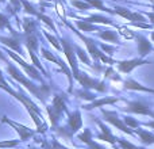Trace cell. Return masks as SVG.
<instances>
[{
    "mask_svg": "<svg viewBox=\"0 0 154 149\" xmlns=\"http://www.w3.org/2000/svg\"><path fill=\"white\" fill-rule=\"evenodd\" d=\"M7 71H8V73L11 74V76L14 77L15 80H18L20 84H23L24 87L27 88V90L30 91V92L34 96H37V98H39L41 100H45V98H46V95H48V92H49V88L46 87V85H42V87H37V85H34L31 81H30L29 79H26V77L23 76L20 72H19L18 69H16L15 67H14L12 64H10L8 62V67H7Z\"/></svg>",
    "mask_w": 154,
    "mask_h": 149,
    "instance_id": "cell-1",
    "label": "cell"
},
{
    "mask_svg": "<svg viewBox=\"0 0 154 149\" xmlns=\"http://www.w3.org/2000/svg\"><path fill=\"white\" fill-rule=\"evenodd\" d=\"M61 42H62V49H64V53H65V56H66L68 61H69V65H70V68H72L73 73H75V77H77V76H79V73H80L79 64H77V57H76L77 53H75L73 46L70 45L68 40H61Z\"/></svg>",
    "mask_w": 154,
    "mask_h": 149,
    "instance_id": "cell-2",
    "label": "cell"
},
{
    "mask_svg": "<svg viewBox=\"0 0 154 149\" xmlns=\"http://www.w3.org/2000/svg\"><path fill=\"white\" fill-rule=\"evenodd\" d=\"M76 79L79 80L80 84H81L85 90H97V91H104V90H106L104 83L96 81L95 79L89 77L87 73H79V76H77Z\"/></svg>",
    "mask_w": 154,
    "mask_h": 149,
    "instance_id": "cell-3",
    "label": "cell"
},
{
    "mask_svg": "<svg viewBox=\"0 0 154 149\" xmlns=\"http://www.w3.org/2000/svg\"><path fill=\"white\" fill-rule=\"evenodd\" d=\"M2 121H3V122H4V123H8V125H11L14 129H15L16 132H18V133H19V136H20V141H26L27 138H30V137H32V136H34V132H32V130H30V129H27L26 126H23V125H19V123H16V122H14V121L8 119L7 117H4Z\"/></svg>",
    "mask_w": 154,
    "mask_h": 149,
    "instance_id": "cell-4",
    "label": "cell"
},
{
    "mask_svg": "<svg viewBox=\"0 0 154 149\" xmlns=\"http://www.w3.org/2000/svg\"><path fill=\"white\" fill-rule=\"evenodd\" d=\"M103 114L104 117H106V121H108L109 123H112L114 126H116L118 129H120L122 132H125V133L127 134H133V132L128 129V126L126 125L125 122H122V121L118 118V115L115 114V113H111V111H106V110H103Z\"/></svg>",
    "mask_w": 154,
    "mask_h": 149,
    "instance_id": "cell-5",
    "label": "cell"
},
{
    "mask_svg": "<svg viewBox=\"0 0 154 149\" xmlns=\"http://www.w3.org/2000/svg\"><path fill=\"white\" fill-rule=\"evenodd\" d=\"M115 14L120 15L122 18L127 19V21H131L133 23H135V22H145V16L142 15V14L131 12V11H130V10H127V8L116 7V8H115Z\"/></svg>",
    "mask_w": 154,
    "mask_h": 149,
    "instance_id": "cell-6",
    "label": "cell"
},
{
    "mask_svg": "<svg viewBox=\"0 0 154 149\" xmlns=\"http://www.w3.org/2000/svg\"><path fill=\"white\" fill-rule=\"evenodd\" d=\"M146 62L147 61H145V60H142V59H134V60H127V61H119L118 62V68H119V71L120 72H123V73H130L134 68L139 67V65H142V64H146Z\"/></svg>",
    "mask_w": 154,
    "mask_h": 149,
    "instance_id": "cell-7",
    "label": "cell"
},
{
    "mask_svg": "<svg viewBox=\"0 0 154 149\" xmlns=\"http://www.w3.org/2000/svg\"><path fill=\"white\" fill-rule=\"evenodd\" d=\"M126 111L137 113V114L152 115V117H154V113L145 103H142V102H131V103H128L127 107H126Z\"/></svg>",
    "mask_w": 154,
    "mask_h": 149,
    "instance_id": "cell-8",
    "label": "cell"
},
{
    "mask_svg": "<svg viewBox=\"0 0 154 149\" xmlns=\"http://www.w3.org/2000/svg\"><path fill=\"white\" fill-rule=\"evenodd\" d=\"M8 54H10V57H11V59H14L16 62H19V64H20L22 67H23V69L26 71V72L29 73L30 76L32 77V79H35V80H41L39 73H38V71L35 69L34 67H31V65H30V64H27V62L24 61L23 59H20V57H19V56H16V54H15V53H12V52H8Z\"/></svg>",
    "mask_w": 154,
    "mask_h": 149,
    "instance_id": "cell-9",
    "label": "cell"
},
{
    "mask_svg": "<svg viewBox=\"0 0 154 149\" xmlns=\"http://www.w3.org/2000/svg\"><path fill=\"white\" fill-rule=\"evenodd\" d=\"M82 126V119H81V113L80 110H76L75 113L69 114V134H73L76 132H79V129H81Z\"/></svg>",
    "mask_w": 154,
    "mask_h": 149,
    "instance_id": "cell-10",
    "label": "cell"
},
{
    "mask_svg": "<svg viewBox=\"0 0 154 149\" xmlns=\"http://www.w3.org/2000/svg\"><path fill=\"white\" fill-rule=\"evenodd\" d=\"M70 29H73V27L70 26ZM73 31H76V30L73 29ZM76 34L79 35V37L85 42V45H87V48H88V52H89V54L92 56V59H93V60H99L100 52L97 50V48H96V45H95V42H93V40H91V38H85L84 35H81L79 31H76Z\"/></svg>",
    "mask_w": 154,
    "mask_h": 149,
    "instance_id": "cell-11",
    "label": "cell"
},
{
    "mask_svg": "<svg viewBox=\"0 0 154 149\" xmlns=\"http://www.w3.org/2000/svg\"><path fill=\"white\" fill-rule=\"evenodd\" d=\"M137 41H138V52L139 56L145 57L152 52V43L147 41V38L142 37V35H137Z\"/></svg>",
    "mask_w": 154,
    "mask_h": 149,
    "instance_id": "cell-12",
    "label": "cell"
},
{
    "mask_svg": "<svg viewBox=\"0 0 154 149\" xmlns=\"http://www.w3.org/2000/svg\"><path fill=\"white\" fill-rule=\"evenodd\" d=\"M97 123H99V126H100V129H101V134L99 136V140H104V141H107V142H109V144L114 145L115 144V137L111 134L109 129L107 128L103 122H100V121H99Z\"/></svg>",
    "mask_w": 154,
    "mask_h": 149,
    "instance_id": "cell-13",
    "label": "cell"
},
{
    "mask_svg": "<svg viewBox=\"0 0 154 149\" xmlns=\"http://www.w3.org/2000/svg\"><path fill=\"white\" fill-rule=\"evenodd\" d=\"M116 102H119L118 98H103V99H99V100H93L91 104L84 106V109L91 110V109H95V107H100L103 104H112V103H116Z\"/></svg>",
    "mask_w": 154,
    "mask_h": 149,
    "instance_id": "cell-14",
    "label": "cell"
},
{
    "mask_svg": "<svg viewBox=\"0 0 154 149\" xmlns=\"http://www.w3.org/2000/svg\"><path fill=\"white\" fill-rule=\"evenodd\" d=\"M125 88H127V90H135V91H145V92H154V90H152V88L143 87L139 83H137L135 80H131V79L125 81Z\"/></svg>",
    "mask_w": 154,
    "mask_h": 149,
    "instance_id": "cell-15",
    "label": "cell"
},
{
    "mask_svg": "<svg viewBox=\"0 0 154 149\" xmlns=\"http://www.w3.org/2000/svg\"><path fill=\"white\" fill-rule=\"evenodd\" d=\"M53 107L60 113L62 114L64 111H66V104H65V98L61 95H56L53 99Z\"/></svg>",
    "mask_w": 154,
    "mask_h": 149,
    "instance_id": "cell-16",
    "label": "cell"
},
{
    "mask_svg": "<svg viewBox=\"0 0 154 149\" xmlns=\"http://www.w3.org/2000/svg\"><path fill=\"white\" fill-rule=\"evenodd\" d=\"M0 42L4 43V45L10 46V48L15 49V50H18L19 53L22 52V48H20V42H19V40H16V38H5V37H0Z\"/></svg>",
    "mask_w": 154,
    "mask_h": 149,
    "instance_id": "cell-17",
    "label": "cell"
},
{
    "mask_svg": "<svg viewBox=\"0 0 154 149\" xmlns=\"http://www.w3.org/2000/svg\"><path fill=\"white\" fill-rule=\"evenodd\" d=\"M137 133L139 134L141 141L143 142V144H147V145L154 144V134L149 133V132H146V130H141V129H138V130H137Z\"/></svg>",
    "mask_w": 154,
    "mask_h": 149,
    "instance_id": "cell-18",
    "label": "cell"
},
{
    "mask_svg": "<svg viewBox=\"0 0 154 149\" xmlns=\"http://www.w3.org/2000/svg\"><path fill=\"white\" fill-rule=\"evenodd\" d=\"M100 38H103V40H106V41H109V42H119L118 34L115 31H111V30H104V31L100 30Z\"/></svg>",
    "mask_w": 154,
    "mask_h": 149,
    "instance_id": "cell-19",
    "label": "cell"
},
{
    "mask_svg": "<svg viewBox=\"0 0 154 149\" xmlns=\"http://www.w3.org/2000/svg\"><path fill=\"white\" fill-rule=\"evenodd\" d=\"M85 21L91 22V23H103V24H112V22L109 21L108 18L101 15H91L89 18H87Z\"/></svg>",
    "mask_w": 154,
    "mask_h": 149,
    "instance_id": "cell-20",
    "label": "cell"
},
{
    "mask_svg": "<svg viewBox=\"0 0 154 149\" xmlns=\"http://www.w3.org/2000/svg\"><path fill=\"white\" fill-rule=\"evenodd\" d=\"M76 24L80 30H82V31H96V27L93 26V23H91V22H88V21H84V22L77 21Z\"/></svg>",
    "mask_w": 154,
    "mask_h": 149,
    "instance_id": "cell-21",
    "label": "cell"
},
{
    "mask_svg": "<svg viewBox=\"0 0 154 149\" xmlns=\"http://www.w3.org/2000/svg\"><path fill=\"white\" fill-rule=\"evenodd\" d=\"M48 113H49V118H50V122H51V125L54 126L57 122H58V118L61 117V114H60V113L57 111V110L54 109L53 106L48 107Z\"/></svg>",
    "mask_w": 154,
    "mask_h": 149,
    "instance_id": "cell-22",
    "label": "cell"
},
{
    "mask_svg": "<svg viewBox=\"0 0 154 149\" xmlns=\"http://www.w3.org/2000/svg\"><path fill=\"white\" fill-rule=\"evenodd\" d=\"M87 3H89V4L92 5V7L97 8V10H101V11H107V12L115 14V11H112V10H109V8L104 7V4H103V2H101V0H87Z\"/></svg>",
    "mask_w": 154,
    "mask_h": 149,
    "instance_id": "cell-23",
    "label": "cell"
},
{
    "mask_svg": "<svg viewBox=\"0 0 154 149\" xmlns=\"http://www.w3.org/2000/svg\"><path fill=\"white\" fill-rule=\"evenodd\" d=\"M23 26H24V33H26V35H31L32 33H34V29H35V22L31 21V19H24L23 22Z\"/></svg>",
    "mask_w": 154,
    "mask_h": 149,
    "instance_id": "cell-24",
    "label": "cell"
},
{
    "mask_svg": "<svg viewBox=\"0 0 154 149\" xmlns=\"http://www.w3.org/2000/svg\"><path fill=\"white\" fill-rule=\"evenodd\" d=\"M27 48H29V50H32V52H35L37 50V48H38V41H37V38L34 37V35H30L29 38H27Z\"/></svg>",
    "mask_w": 154,
    "mask_h": 149,
    "instance_id": "cell-25",
    "label": "cell"
},
{
    "mask_svg": "<svg viewBox=\"0 0 154 149\" xmlns=\"http://www.w3.org/2000/svg\"><path fill=\"white\" fill-rule=\"evenodd\" d=\"M76 52H77V56H79V59L81 60L82 62H85V64L91 65V60L88 59V56H87V52H84L81 48H76Z\"/></svg>",
    "mask_w": 154,
    "mask_h": 149,
    "instance_id": "cell-26",
    "label": "cell"
},
{
    "mask_svg": "<svg viewBox=\"0 0 154 149\" xmlns=\"http://www.w3.org/2000/svg\"><path fill=\"white\" fill-rule=\"evenodd\" d=\"M72 5H75V7L80 8V10H89V8L92 7L89 3H87V2H79V0H72Z\"/></svg>",
    "mask_w": 154,
    "mask_h": 149,
    "instance_id": "cell-27",
    "label": "cell"
},
{
    "mask_svg": "<svg viewBox=\"0 0 154 149\" xmlns=\"http://www.w3.org/2000/svg\"><path fill=\"white\" fill-rule=\"evenodd\" d=\"M20 2H22V4H23L24 11H26L27 14H31V15H38V12L34 10V7H32V5L30 4L27 0H20Z\"/></svg>",
    "mask_w": 154,
    "mask_h": 149,
    "instance_id": "cell-28",
    "label": "cell"
},
{
    "mask_svg": "<svg viewBox=\"0 0 154 149\" xmlns=\"http://www.w3.org/2000/svg\"><path fill=\"white\" fill-rule=\"evenodd\" d=\"M45 37L48 38L49 42H50L51 45H53L54 48L57 49V50H61V45L58 43V41H57V38H56V37H51V35H50V34H48V33H45Z\"/></svg>",
    "mask_w": 154,
    "mask_h": 149,
    "instance_id": "cell-29",
    "label": "cell"
},
{
    "mask_svg": "<svg viewBox=\"0 0 154 149\" xmlns=\"http://www.w3.org/2000/svg\"><path fill=\"white\" fill-rule=\"evenodd\" d=\"M42 54H43V57H45V59H48V60H49V61H53L54 64H58V65H60V60H58V59H56V57H54L53 54H50L48 50H46V49H42Z\"/></svg>",
    "mask_w": 154,
    "mask_h": 149,
    "instance_id": "cell-30",
    "label": "cell"
},
{
    "mask_svg": "<svg viewBox=\"0 0 154 149\" xmlns=\"http://www.w3.org/2000/svg\"><path fill=\"white\" fill-rule=\"evenodd\" d=\"M118 142H119V145H120V147H122L123 149H139L138 147L133 145L131 142L126 141V140H118Z\"/></svg>",
    "mask_w": 154,
    "mask_h": 149,
    "instance_id": "cell-31",
    "label": "cell"
},
{
    "mask_svg": "<svg viewBox=\"0 0 154 149\" xmlns=\"http://www.w3.org/2000/svg\"><path fill=\"white\" fill-rule=\"evenodd\" d=\"M119 30H120V34L123 35L125 38H128V40H131V38H134L135 35H134V33L133 31H130L128 29H126V27H119Z\"/></svg>",
    "mask_w": 154,
    "mask_h": 149,
    "instance_id": "cell-32",
    "label": "cell"
},
{
    "mask_svg": "<svg viewBox=\"0 0 154 149\" xmlns=\"http://www.w3.org/2000/svg\"><path fill=\"white\" fill-rule=\"evenodd\" d=\"M77 95L82 99H87V100H95V96H93L91 92H88V91H79Z\"/></svg>",
    "mask_w": 154,
    "mask_h": 149,
    "instance_id": "cell-33",
    "label": "cell"
},
{
    "mask_svg": "<svg viewBox=\"0 0 154 149\" xmlns=\"http://www.w3.org/2000/svg\"><path fill=\"white\" fill-rule=\"evenodd\" d=\"M125 123H126L127 126H130V128H134V129L138 128V125H139V123L137 122L134 118H130V117H126V118H125Z\"/></svg>",
    "mask_w": 154,
    "mask_h": 149,
    "instance_id": "cell-34",
    "label": "cell"
},
{
    "mask_svg": "<svg viewBox=\"0 0 154 149\" xmlns=\"http://www.w3.org/2000/svg\"><path fill=\"white\" fill-rule=\"evenodd\" d=\"M37 16H38V18H39V19H42V21L45 22L46 24H49V26H50L53 30H56V27H54V23L50 21V18H48V16H45V15H43V14H38Z\"/></svg>",
    "mask_w": 154,
    "mask_h": 149,
    "instance_id": "cell-35",
    "label": "cell"
},
{
    "mask_svg": "<svg viewBox=\"0 0 154 149\" xmlns=\"http://www.w3.org/2000/svg\"><path fill=\"white\" fill-rule=\"evenodd\" d=\"M18 141H2L0 142V148H10V147H16Z\"/></svg>",
    "mask_w": 154,
    "mask_h": 149,
    "instance_id": "cell-36",
    "label": "cell"
},
{
    "mask_svg": "<svg viewBox=\"0 0 154 149\" xmlns=\"http://www.w3.org/2000/svg\"><path fill=\"white\" fill-rule=\"evenodd\" d=\"M101 49H103V50H106L108 54H112V53H114V50H115V48L108 46V45H101Z\"/></svg>",
    "mask_w": 154,
    "mask_h": 149,
    "instance_id": "cell-37",
    "label": "cell"
},
{
    "mask_svg": "<svg viewBox=\"0 0 154 149\" xmlns=\"http://www.w3.org/2000/svg\"><path fill=\"white\" fill-rule=\"evenodd\" d=\"M146 15L149 16V19L152 21V23H154V12H147Z\"/></svg>",
    "mask_w": 154,
    "mask_h": 149,
    "instance_id": "cell-38",
    "label": "cell"
},
{
    "mask_svg": "<svg viewBox=\"0 0 154 149\" xmlns=\"http://www.w3.org/2000/svg\"><path fill=\"white\" fill-rule=\"evenodd\" d=\"M0 60H3V61H7V59L4 57V54L2 53V50H0Z\"/></svg>",
    "mask_w": 154,
    "mask_h": 149,
    "instance_id": "cell-39",
    "label": "cell"
},
{
    "mask_svg": "<svg viewBox=\"0 0 154 149\" xmlns=\"http://www.w3.org/2000/svg\"><path fill=\"white\" fill-rule=\"evenodd\" d=\"M147 126H150V128L154 129V121H153V122H150V123H147Z\"/></svg>",
    "mask_w": 154,
    "mask_h": 149,
    "instance_id": "cell-40",
    "label": "cell"
},
{
    "mask_svg": "<svg viewBox=\"0 0 154 149\" xmlns=\"http://www.w3.org/2000/svg\"><path fill=\"white\" fill-rule=\"evenodd\" d=\"M58 149H66V148H64L62 145H60V144H58Z\"/></svg>",
    "mask_w": 154,
    "mask_h": 149,
    "instance_id": "cell-41",
    "label": "cell"
},
{
    "mask_svg": "<svg viewBox=\"0 0 154 149\" xmlns=\"http://www.w3.org/2000/svg\"><path fill=\"white\" fill-rule=\"evenodd\" d=\"M152 40H153V41H154V31H153V33H152Z\"/></svg>",
    "mask_w": 154,
    "mask_h": 149,
    "instance_id": "cell-42",
    "label": "cell"
},
{
    "mask_svg": "<svg viewBox=\"0 0 154 149\" xmlns=\"http://www.w3.org/2000/svg\"><path fill=\"white\" fill-rule=\"evenodd\" d=\"M149 2H152V3H154V0H149Z\"/></svg>",
    "mask_w": 154,
    "mask_h": 149,
    "instance_id": "cell-43",
    "label": "cell"
},
{
    "mask_svg": "<svg viewBox=\"0 0 154 149\" xmlns=\"http://www.w3.org/2000/svg\"><path fill=\"white\" fill-rule=\"evenodd\" d=\"M29 149H37V148H29Z\"/></svg>",
    "mask_w": 154,
    "mask_h": 149,
    "instance_id": "cell-44",
    "label": "cell"
},
{
    "mask_svg": "<svg viewBox=\"0 0 154 149\" xmlns=\"http://www.w3.org/2000/svg\"><path fill=\"white\" fill-rule=\"evenodd\" d=\"M3 2H4V0H0V3H3Z\"/></svg>",
    "mask_w": 154,
    "mask_h": 149,
    "instance_id": "cell-45",
    "label": "cell"
}]
</instances>
